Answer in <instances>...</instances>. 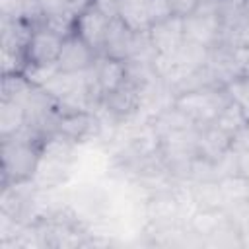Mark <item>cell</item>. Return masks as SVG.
<instances>
[{"mask_svg": "<svg viewBox=\"0 0 249 249\" xmlns=\"http://www.w3.org/2000/svg\"><path fill=\"white\" fill-rule=\"evenodd\" d=\"M43 138L31 128L2 138V185L33 181L43 150Z\"/></svg>", "mask_w": 249, "mask_h": 249, "instance_id": "1", "label": "cell"}, {"mask_svg": "<svg viewBox=\"0 0 249 249\" xmlns=\"http://www.w3.org/2000/svg\"><path fill=\"white\" fill-rule=\"evenodd\" d=\"M230 101H231V95L228 88H222V86H204V88L177 93L173 97V105L179 107L198 126L210 124Z\"/></svg>", "mask_w": 249, "mask_h": 249, "instance_id": "2", "label": "cell"}, {"mask_svg": "<svg viewBox=\"0 0 249 249\" xmlns=\"http://www.w3.org/2000/svg\"><path fill=\"white\" fill-rule=\"evenodd\" d=\"M185 41L212 49L222 41V18L218 0H200L198 8L183 18Z\"/></svg>", "mask_w": 249, "mask_h": 249, "instance_id": "3", "label": "cell"}, {"mask_svg": "<svg viewBox=\"0 0 249 249\" xmlns=\"http://www.w3.org/2000/svg\"><path fill=\"white\" fill-rule=\"evenodd\" d=\"M169 16H173L169 0H119L117 18L136 33L148 31Z\"/></svg>", "mask_w": 249, "mask_h": 249, "instance_id": "4", "label": "cell"}, {"mask_svg": "<svg viewBox=\"0 0 249 249\" xmlns=\"http://www.w3.org/2000/svg\"><path fill=\"white\" fill-rule=\"evenodd\" d=\"M152 86H154V84H152ZM152 86L144 88V86H140L138 82L126 78L123 86H119L117 89H113V91H109V93L103 95L101 109H103L109 117H113V119H117V121H123V119L126 121V119H130L132 115H136V113L142 109L144 99H146V95H148V89H150Z\"/></svg>", "mask_w": 249, "mask_h": 249, "instance_id": "5", "label": "cell"}, {"mask_svg": "<svg viewBox=\"0 0 249 249\" xmlns=\"http://www.w3.org/2000/svg\"><path fill=\"white\" fill-rule=\"evenodd\" d=\"M64 37L58 33L39 25L33 29L27 47H25V62L27 66H49L56 64L58 54L62 51Z\"/></svg>", "mask_w": 249, "mask_h": 249, "instance_id": "6", "label": "cell"}, {"mask_svg": "<svg viewBox=\"0 0 249 249\" xmlns=\"http://www.w3.org/2000/svg\"><path fill=\"white\" fill-rule=\"evenodd\" d=\"M97 56L99 53L95 49H91L78 33H72L64 37L56 66L60 72H86L95 64Z\"/></svg>", "mask_w": 249, "mask_h": 249, "instance_id": "7", "label": "cell"}, {"mask_svg": "<svg viewBox=\"0 0 249 249\" xmlns=\"http://www.w3.org/2000/svg\"><path fill=\"white\" fill-rule=\"evenodd\" d=\"M109 23H111V18L105 16L101 10H97L93 4H89L86 10H82L78 14L74 33H78L91 49H95L101 54V49H103V41H105Z\"/></svg>", "mask_w": 249, "mask_h": 249, "instance_id": "8", "label": "cell"}, {"mask_svg": "<svg viewBox=\"0 0 249 249\" xmlns=\"http://www.w3.org/2000/svg\"><path fill=\"white\" fill-rule=\"evenodd\" d=\"M136 31H132L130 27H126L119 18H111L105 41H103V49L101 54L109 56V58H117L123 62H128L134 54V47H136Z\"/></svg>", "mask_w": 249, "mask_h": 249, "instance_id": "9", "label": "cell"}, {"mask_svg": "<svg viewBox=\"0 0 249 249\" xmlns=\"http://www.w3.org/2000/svg\"><path fill=\"white\" fill-rule=\"evenodd\" d=\"M150 43L156 51V54H169L177 51L185 43V31H183V18L169 16L163 21L154 23L148 29Z\"/></svg>", "mask_w": 249, "mask_h": 249, "instance_id": "10", "label": "cell"}, {"mask_svg": "<svg viewBox=\"0 0 249 249\" xmlns=\"http://www.w3.org/2000/svg\"><path fill=\"white\" fill-rule=\"evenodd\" d=\"M189 228L193 230V233H196L202 239V245H204L210 237L233 228V224H231L226 208H198L193 214Z\"/></svg>", "mask_w": 249, "mask_h": 249, "instance_id": "11", "label": "cell"}, {"mask_svg": "<svg viewBox=\"0 0 249 249\" xmlns=\"http://www.w3.org/2000/svg\"><path fill=\"white\" fill-rule=\"evenodd\" d=\"M91 72H93V78L97 82V88L99 91L105 95L113 89H117L119 86L124 84V80L128 78V66L126 62L123 60H117V58H109L105 54H99L95 64L91 66Z\"/></svg>", "mask_w": 249, "mask_h": 249, "instance_id": "12", "label": "cell"}, {"mask_svg": "<svg viewBox=\"0 0 249 249\" xmlns=\"http://www.w3.org/2000/svg\"><path fill=\"white\" fill-rule=\"evenodd\" d=\"M95 128V119L89 111H60L54 132L76 142H82Z\"/></svg>", "mask_w": 249, "mask_h": 249, "instance_id": "13", "label": "cell"}, {"mask_svg": "<svg viewBox=\"0 0 249 249\" xmlns=\"http://www.w3.org/2000/svg\"><path fill=\"white\" fill-rule=\"evenodd\" d=\"M233 146H235V140L230 138L228 134H224L222 130H218L216 126H212V124L200 126L198 146H196L200 158H206L210 161H218Z\"/></svg>", "mask_w": 249, "mask_h": 249, "instance_id": "14", "label": "cell"}, {"mask_svg": "<svg viewBox=\"0 0 249 249\" xmlns=\"http://www.w3.org/2000/svg\"><path fill=\"white\" fill-rule=\"evenodd\" d=\"M150 124H152V128L156 130V134L160 138L165 136V134H171V132H179V130H185V128H191V126H198L179 107H175L173 101H171V105L160 109L150 119Z\"/></svg>", "mask_w": 249, "mask_h": 249, "instance_id": "15", "label": "cell"}, {"mask_svg": "<svg viewBox=\"0 0 249 249\" xmlns=\"http://www.w3.org/2000/svg\"><path fill=\"white\" fill-rule=\"evenodd\" d=\"M210 124L216 126L218 130H222L224 134H228L230 138L237 140V138L243 134V130L247 128L249 119H247L243 107L231 99V101L220 111V115H218Z\"/></svg>", "mask_w": 249, "mask_h": 249, "instance_id": "16", "label": "cell"}, {"mask_svg": "<svg viewBox=\"0 0 249 249\" xmlns=\"http://www.w3.org/2000/svg\"><path fill=\"white\" fill-rule=\"evenodd\" d=\"M189 189L198 208H226V200H224L218 179L189 183Z\"/></svg>", "mask_w": 249, "mask_h": 249, "instance_id": "17", "label": "cell"}, {"mask_svg": "<svg viewBox=\"0 0 249 249\" xmlns=\"http://www.w3.org/2000/svg\"><path fill=\"white\" fill-rule=\"evenodd\" d=\"M25 109L18 101L2 99L0 103V136L8 138L25 128Z\"/></svg>", "mask_w": 249, "mask_h": 249, "instance_id": "18", "label": "cell"}, {"mask_svg": "<svg viewBox=\"0 0 249 249\" xmlns=\"http://www.w3.org/2000/svg\"><path fill=\"white\" fill-rule=\"evenodd\" d=\"M224 200H226V208L237 202H245L249 200V179L243 177L241 173H231L226 175L222 179H218Z\"/></svg>", "mask_w": 249, "mask_h": 249, "instance_id": "19", "label": "cell"}, {"mask_svg": "<svg viewBox=\"0 0 249 249\" xmlns=\"http://www.w3.org/2000/svg\"><path fill=\"white\" fill-rule=\"evenodd\" d=\"M233 228L241 233H249V200L245 202H237V204H231L226 208Z\"/></svg>", "mask_w": 249, "mask_h": 249, "instance_id": "20", "label": "cell"}, {"mask_svg": "<svg viewBox=\"0 0 249 249\" xmlns=\"http://www.w3.org/2000/svg\"><path fill=\"white\" fill-rule=\"evenodd\" d=\"M226 88H228L231 99L243 107V111H245V115L249 119V78H239V80L231 82Z\"/></svg>", "mask_w": 249, "mask_h": 249, "instance_id": "21", "label": "cell"}, {"mask_svg": "<svg viewBox=\"0 0 249 249\" xmlns=\"http://www.w3.org/2000/svg\"><path fill=\"white\" fill-rule=\"evenodd\" d=\"M171 4V10H173V16H179V18H187L189 14H193L200 0H169Z\"/></svg>", "mask_w": 249, "mask_h": 249, "instance_id": "22", "label": "cell"}, {"mask_svg": "<svg viewBox=\"0 0 249 249\" xmlns=\"http://www.w3.org/2000/svg\"><path fill=\"white\" fill-rule=\"evenodd\" d=\"M91 4L101 10L105 16L109 18H117V12H119V0H91Z\"/></svg>", "mask_w": 249, "mask_h": 249, "instance_id": "23", "label": "cell"}, {"mask_svg": "<svg viewBox=\"0 0 249 249\" xmlns=\"http://www.w3.org/2000/svg\"><path fill=\"white\" fill-rule=\"evenodd\" d=\"M239 239H241V247H249V233H241Z\"/></svg>", "mask_w": 249, "mask_h": 249, "instance_id": "24", "label": "cell"}, {"mask_svg": "<svg viewBox=\"0 0 249 249\" xmlns=\"http://www.w3.org/2000/svg\"><path fill=\"white\" fill-rule=\"evenodd\" d=\"M245 78H249V60H247V72H245Z\"/></svg>", "mask_w": 249, "mask_h": 249, "instance_id": "25", "label": "cell"}, {"mask_svg": "<svg viewBox=\"0 0 249 249\" xmlns=\"http://www.w3.org/2000/svg\"><path fill=\"white\" fill-rule=\"evenodd\" d=\"M245 2H247V0H245Z\"/></svg>", "mask_w": 249, "mask_h": 249, "instance_id": "26", "label": "cell"}]
</instances>
